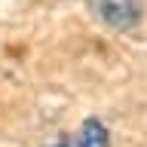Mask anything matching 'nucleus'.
Segmentation results:
<instances>
[{"label":"nucleus","instance_id":"nucleus-1","mask_svg":"<svg viewBox=\"0 0 147 147\" xmlns=\"http://www.w3.org/2000/svg\"><path fill=\"white\" fill-rule=\"evenodd\" d=\"M92 9L98 22L107 25L110 31H132L144 18L141 0H92Z\"/></svg>","mask_w":147,"mask_h":147},{"label":"nucleus","instance_id":"nucleus-2","mask_svg":"<svg viewBox=\"0 0 147 147\" xmlns=\"http://www.w3.org/2000/svg\"><path fill=\"white\" fill-rule=\"evenodd\" d=\"M46 147H110V129L101 117H86L80 126Z\"/></svg>","mask_w":147,"mask_h":147}]
</instances>
